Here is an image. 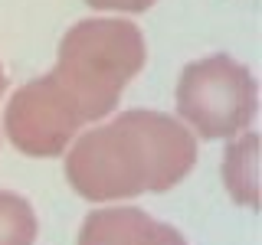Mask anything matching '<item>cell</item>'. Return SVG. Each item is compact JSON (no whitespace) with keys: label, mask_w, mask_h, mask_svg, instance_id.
<instances>
[{"label":"cell","mask_w":262,"mask_h":245,"mask_svg":"<svg viewBox=\"0 0 262 245\" xmlns=\"http://www.w3.org/2000/svg\"><path fill=\"white\" fill-rule=\"evenodd\" d=\"M223 177H226V190L236 203L256 209V134L246 131L239 141H233L226 147V160H223Z\"/></svg>","instance_id":"obj_6"},{"label":"cell","mask_w":262,"mask_h":245,"mask_svg":"<svg viewBox=\"0 0 262 245\" xmlns=\"http://www.w3.org/2000/svg\"><path fill=\"white\" fill-rule=\"evenodd\" d=\"M259 88L252 72L216 53L190 62L177 79V111L200 137H236L256 118Z\"/></svg>","instance_id":"obj_3"},{"label":"cell","mask_w":262,"mask_h":245,"mask_svg":"<svg viewBox=\"0 0 262 245\" xmlns=\"http://www.w3.org/2000/svg\"><path fill=\"white\" fill-rule=\"evenodd\" d=\"M193 163L196 141L177 118L135 108L85 131L66 154V177L82 200L108 203L174 190Z\"/></svg>","instance_id":"obj_1"},{"label":"cell","mask_w":262,"mask_h":245,"mask_svg":"<svg viewBox=\"0 0 262 245\" xmlns=\"http://www.w3.org/2000/svg\"><path fill=\"white\" fill-rule=\"evenodd\" d=\"M144 56V36L135 23L92 16L62 36L53 79L89 125L115 111L125 85L141 72Z\"/></svg>","instance_id":"obj_2"},{"label":"cell","mask_w":262,"mask_h":245,"mask_svg":"<svg viewBox=\"0 0 262 245\" xmlns=\"http://www.w3.org/2000/svg\"><path fill=\"white\" fill-rule=\"evenodd\" d=\"M7 92V72H4V65H0V95Z\"/></svg>","instance_id":"obj_9"},{"label":"cell","mask_w":262,"mask_h":245,"mask_svg":"<svg viewBox=\"0 0 262 245\" xmlns=\"http://www.w3.org/2000/svg\"><path fill=\"white\" fill-rule=\"evenodd\" d=\"M76 245H187L174 226L158 223L144 209L112 206L85 216Z\"/></svg>","instance_id":"obj_5"},{"label":"cell","mask_w":262,"mask_h":245,"mask_svg":"<svg viewBox=\"0 0 262 245\" xmlns=\"http://www.w3.org/2000/svg\"><path fill=\"white\" fill-rule=\"evenodd\" d=\"M82 125H85L82 114L69 102V95L59 88L53 72L16 88L4 114L7 137L27 157H56V154H62Z\"/></svg>","instance_id":"obj_4"},{"label":"cell","mask_w":262,"mask_h":245,"mask_svg":"<svg viewBox=\"0 0 262 245\" xmlns=\"http://www.w3.org/2000/svg\"><path fill=\"white\" fill-rule=\"evenodd\" d=\"M36 212L20 193L0 190V245H33Z\"/></svg>","instance_id":"obj_7"},{"label":"cell","mask_w":262,"mask_h":245,"mask_svg":"<svg viewBox=\"0 0 262 245\" xmlns=\"http://www.w3.org/2000/svg\"><path fill=\"white\" fill-rule=\"evenodd\" d=\"M89 7L95 10H121V13H141V10H151L158 0H85Z\"/></svg>","instance_id":"obj_8"}]
</instances>
